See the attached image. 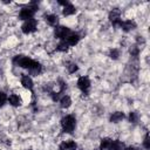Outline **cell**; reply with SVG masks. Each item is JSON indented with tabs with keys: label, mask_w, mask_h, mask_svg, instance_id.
<instances>
[{
	"label": "cell",
	"mask_w": 150,
	"mask_h": 150,
	"mask_svg": "<svg viewBox=\"0 0 150 150\" xmlns=\"http://www.w3.org/2000/svg\"><path fill=\"white\" fill-rule=\"evenodd\" d=\"M13 63L15 66H18V67L28 69L34 75L40 74L41 70H42V66L38 61H34V60H32V59H29L27 56H23V55H16L13 59Z\"/></svg>",
	"instance_id": "6da1fadb"
},
{
	"label": "cell",
	"mask_w": 150,
	"mask_h": 150,
	"mask_svg": "<svg viewBox=\"0 0 150 150\" xmlns=\"http://www.w3.org/2000/svg\"><path fill=\"white\" fill-rule=\"evenodd\" d=\"M61 127H62V130L64 132H73L75 127H76V120L73 115H67L64 116L62 120H61Z\"/></svg>",
	"instance_id": "7a4b0ae2"
},
{
	"label": "cell",
	"mask_w": 150,
	"mask_h": 150,
	"mask_svg": "<svg viewBox=\"0 0 150 150\" xmlns=\"http://www.w3.org/2000/svg\"><path fill=\"white\" fill-rule=\"evenodd\" d=\"M36 9H38V6H36L34 2H32L30 5H28L27 7H23V8L20 11L19 18H20L21 20H25V21L30 20V19H33V16H34Z\"/></svg>",
	"instance_id": "3957f363"
},
{
	"label": "cell",
	"mask_w": 150,
	"mask_h": 150,
	"mask_svg": "<svg viewBox=\"0 0 150 150\" xmlns=\"http://www.w3.org/2000/svg\"><path fill=\"white\" fill-rule=\"evenodd\" d=\"M70 34H71V30L68 27H64V26H56L55 27L54 35H55V38H57L60 40H66Z\"/></svg>",
	"instance_id": "277c9868"
},
{
	"label": "cell",
	"mask_w": 150,
	"mask_h": 150,
	"mask_svg": "<svg viewBox=\"0 0 150 150\" xmlns=\"http://www.w3.org/2000/svg\"><path fill=\"white\" fill-rule=\"evenodd\" d=\"M36 27H38V21L35 19H30L23 22V25L21 26V30L25 34H30L36 30Z\"/></svg>",
	"instance_id": "5b68a950"
},
{
	"label": "cell",
	"mask_w": 150,
	"mask_h": 150,
	"mask_svg": "<svg viewBox=\"0 0 150 150\" xmlns=\"http://www.w3.org/2000/svg\"><path fill=\"white\" fill-rule=\"evenodd\" d=\"M120 15H121V12L118 11V8H114L110 13H109V20H110V22L114 25V26H120V23H121V18H120Z\"/></svg>",
	"instance_id": "8992f818"
},
{
	"label": "cell",
	"mask_w": 150,
	"mask_h": 150,
	"mask_svg": "<svg viewBox=\"0 0 150 150\" xmlns=\"http://www.w3.org/2000/svg\"><path fill=\"white\" fill-rule=\"evenodd\" d=\"M77 87L83 91V93H88L89 88H90V80L87 76H81L77 80Z\"/></svg>",
	"instance_id": "52a82bcc"
},
{
	"label": "cell",
	"mask_w": 150,
	"mask_h": 150,
	"mask_svg": "<svg viewBox=\"0 0 150 150\" xmlns=\"http://www.w3.org/2000/svg\"><path fill=\"white\" fill-rule=\"evenodd\" d=\"M76 148H77L76 143H75L74 141H71V139L63 141V142L60 144V146H59L60 150H76Z\"/></svg>",
	"instance_id": "ba28073f"
},
{
	"label": "cell",
	"mask_w": 150,
	"mask_h": 150,
	"mask_svg": "<svg viewBox=\"0 0 150 150\" xmlns=\"http://www.w3.org/2000/svg\"><path fill=\"white\" fill-rule=\"evenodd\" d=\"M118 27H121L124 32H130V30H132V29L136 28V23H135V21L125 20V21H121V23H120Z\"/></svg>",
	"instance_id": "9c48e42d"
},
{
	"label": "cell",
	"mask_w": 150,
	"mask_h": 150,
	"mask_svg": "<svg viewBox=\"0 0 150 150\" xmlns=\"http://www.w3.org/2000/svg\"><path fill=\"white\" fill-rule=\"evenodd\" d=\"M21 84H22L23 88H26V89H28V90H33L34 84H33L32 79H30L28 75H22V76H21Z\"/></svg>",
	"instance_id": "30bf717a"
},
{
	"label": "cell",
	"mask_w": 150,
	"mask_h": 150,
	"mask_svg": "<svg viewBox=\"0 0 150 150\" xmlns=\"http://www.w3.org/2000/svg\"><path fill=\"white\" fill-rule=\"evenodd\" d=\"M80 35L79 34H74V33H71L64 41L68 43V46H75V45H77L79 43V41H80Z\"/></svg>",
	"instance_id": "8fae6325"
},
{
	"label": "cell",
	"mask_w": 150,
	"mask_h": 150,
	"mask_svg": "<svg viewBox=\"0 0 150 150\" xmlns=\"http://www.w3.org/2000/svg\"><path fill=\"white\" fill-rule=\"evenodd\" d=\"M7 100H8L9 104L13 105V107H19V105H21V98H20V96L16 95V94H11Z\"/></svg>",
	"instance_id": "7c38bea8"
},
{
	"label": "cell",
	"mask_w": 150,
	"mask_h": 150,
	"mask_svg": "<svg viewBox=\"0 0 150 150\" xmlns=\"http://www.w3.org/2000/svg\"><path fill=\"white\" fill-rule=\"evenodd\" d=\"M111 144H112V139H110L108 137L102 138L101 143H100V150H110Z\"/></svg>",
	"instance_id": "4fadbf2b"
},
{
	"label": "cell",
	"mask_w": 150,
	"mask_h": 150,
	"mask_svg": "<svg viewBox=\"0 0 150 150\" xmlns=\"http://www.w3.org/2000/svg\"><path fill=\"white\" fill-rule=\"evenodd\" d=\"M45 19H46V22L48 25H50V26H56L57 22H59V18L55 14H47L45 16Z\"/></svg>",
	"instance_id": "5bb4252c"
},
{
	"label": "cell",
	"mask_w": 150,
	"mask_h": 150,
	"mask_svg": "<svg viewBox=\"0 0 150 150\" xmlns=\"http://www.w3.org/2000/svg\"><path fill=\"white\" fill-rule=\"evenodd\" d=\"M60 105H61V108H63V109L69 108V107L71 105V98H70L68 95L62 96L61 100H60Z\"/></svg>",
	"instance_id": "9a60e30c"
},
{
	"label": "cell",
	"mask_w": 150,
	"mask_h": 150,
	"mask_svg": "<svg viewBox=\"0 0 150 150\" xmlns=\"http://www.w3.org/2000/svg\"><path fill=\"white\" fill-rule=\"evenodd\" d=\"M124 117H125V115H124L123 112L116 111V112H114V114L110 116V122H112V123H118V122H121Z\"/></svg>",
	"instance_id": "2e32d148"
},
{
	"label": "cell",
	"mask_w": 150,
	"mask_h": 150,
	"mask_svg": "<svg viewBox=\"0 0 150 150\" xmlns=\"http://www.w3.org/2000/svg\"><path fill=\"white\" fill-rule=\"evenodd\" d=\"M62 13H63V15H64V16L73 15V14H75V13H76V8H75L71 4H68L67 6H64V7H63Z\"/></svg>",
	"instance_id": "e0dca14e"
},
{
	"label": "cell",
	"mask_w": 150,
	"mask_h": 150,
	"mask_svg": "<svg viewBox=\"0 0 150 150\" xmlns=\"http://www.w3.org/2000/svg\"><path fill=\"white\" fill-rule=\"evenodd\" d=\"M110 150H124V144L121 141H118V139L112 141V144H111Z\"/></svg>",
	"instance_id": "ac0fdd59"
},
{
	"label": "cell",
	"mask_w": 150,
	"mask_h": 150,
	"mask_svg": "<svg viewBox=\"0 0 150 150\" xmlns=\"http://www.w3.org/2000/svg\"><path fill=\"white\" fill-rule=\"evenodd\" d=\"M68 48H69V46L64 40H61V42L56 46V50H59V52H67Z\"/></svg>",
	"instance_id": "d6986e66"
},
{
	"label": "cell",
	"mask_w": 150,
	"mask_h": 150,
	"mask_svg": "<svg viewBox=\"0 0 150 150\" xmlns=\"http://www.w3.org/2000/svg\"><path fill=\"white\" fill-rule=\"evenodd\" d=\"M129 121H130L131 123H136V122L138 121V114H137L136 111H131L130 115H129Z\"/></svg>",
	"instance_id": "ffe728a7"
},
{
	"label": "cell",
	"mask_w": 150,
	"mask_h": 150,
	"mask_svg": "<svg viewBox=\"0 0 150 150\" xmlns=\"http://www.w3.org/2000/svg\"><path fill=\"white\" fill-rule=\"evenodd\" d=\"M109 56H110L112 60L118 59V56H120V50H118V49H111L110 53H109Z\"/></svg>",
	"instance_id": "44dd1931"
},
{
	"label": "cell",
	"mask_w": 150,
	"mask_h": 150,
	"mask_svg": "<svg viewBox=\"0 0 150 150\" xmlns=\"http://www.w3.org/2000/svg\"><path fill=\"white\" fill-rule=\"evenodd\" d=\"M143 146L145 149H150V138H149V134L146 132L144 136V141H143Z\"/></svg>",
	"instance_id": "7402d4cb"
},
{
	"label": "cell",
	"mask_w": 150,
	"mask_h": 150,
	"mask_svg": "<svg viewBox=\"0 0 150 150\" xmlns=\"http://www.w3.org/2000/svg\"><path fill=\"white\" fill-rule=\"evenodd\" d=\"M6 101H7V96H6V94H5L4 91H0V108L5 105Z\"/></svg>",
	"instance_id": "603a6c76"
},
{
	"label": "cell",
	"mask_w": 150,
	"mask_h": 150,
	"mask_svg": "<svg viewBox=\"0 0 150 150\" xmlns=\"http://www.w3.org/2000/svg\"><path fill=\"white\" fill-rule=\"evenodd\" d=\"M77 69H79V68H77V64H76V63H69V66H68V71H69L70 74L75 73Z\"/></svg>",
	"instance_id": "cb8c5ba5"
},
{
	"label": "cell",
	"mask_w": 150,
	"mask_h": 150,
	"mask_svg": "<svg viewBox=\"0 0 150 150\" xmlns=\"http://www.w3.org/2000/svg\"><path fill=\"white\" fill-rule=\"evenodd\" d=\"M138 53H139V48H138L137 46H132V47L130 48V54H131L132 56H137Z\"/></svg>",
	"instance_id": "d4e9b609"
},
{
	"label": "cell",
	"mask_w": 150,
	"mask_h": 150,
	"mask_svg": "<svg viewBox=\"0 0 150 150\" xmlns=\"http://www.w3.org/2000/svg\"><path fill=\"white\" fill-rule=\"evenodd\" d=\"M61 93L62 91H59V93H52V98H53V101H60L61 100Z\"/></svg>",
	"instance_id": "484cf974"
},
{
	"label": "cell",
	"mask_w": 150,
	"mask_h": 150,
	"mask_svg": "<svg viewBox=\"0 0 150 150\" xmlns=\"http://www.w3.org/2000/svg\"><path fill=\"white\" fill-rule=\"evenodd\" d=\"M124 150H136V148H134V146H129V148H124Z\"/></svg>",
	"instance_id": "4316f807"
},
{
	"label": "cell",
	"mask_w": 150,
	"mask_h": 150,
	"mask_svg": "<svg viewBox=\"0 0 150 150\" xmlns=\"http://www.w3.org/2000/svg\"><path fill=\"white\" fill-rule=\"evenodd\" d=\"M97 150H100V149H97Z\"/></svg>",
	"instance_id": "83f0119b"
}]
</instances>
